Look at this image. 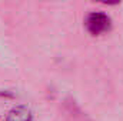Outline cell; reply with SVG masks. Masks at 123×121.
<instances>
[{
    "instance_id": "obj_2",
    "label": "cell",
    "mask_w": 123,
    "mask_h": 121,
    "mask_svg": "<svg viewBox=\"0 0 123 121\" xmlns=\"http://www.w3.org/2000/svg\"><path fill=\"white\" fill-rule=\"evenodd\" d=\"M6 121H33L31 111L27 105H17L9 114Z\"/></svg>"
},
{
    "instance_id": "obj_1",
    "label": "cell",
    "mask_w": 123,
    "mask_h": 121,
    "mask_svg": "<svg viewBox=\"0 0 123 121\" xmlns=\"http://www.w3.org/2000/svg\"><path fill=\"white\" fill-rule=\"evenodd\" d=\"M85 24H86V29L90 34L97 36V34H102L105 31L110 30L112 20L107 14H105L102 11H93L86 17Z\"/></svg>"
}]
</instances>
